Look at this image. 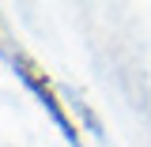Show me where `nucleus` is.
<instances>
[{"label":"nucleus","mask_w":151,"mask_h":147,"mask_svg":"<svg viewBox=\"0 0 151 147\" xmlns=\"http://www.w3.org/2000/svg\"><path fill=\"white\" fill-rule=\"evenodd\" d=\"M8 60H12V68H15V75L23 79V87L38 98V106L53 117V125L60 128V136L68 140V147H83L79 143V125H76L72 117H68V110H64V102H60V91L53 87V79H49V72L38 64L34 57H27L23 49H15V53H8Z\"/></svg>","instance_id":"1"},{"label":"nucleus","mask_w":151,"mask_h":147,"mask_svg":"<svg viewBox=\"0 0 151 147\" xmlns=\"http://www.w3.org/2000/svg\"><path fill=\"white\" fill-rule=\"evenodd\" d=\"M0 53H4V45H0Z\"/></svg>","instance_id":"2"}]
</instances>
